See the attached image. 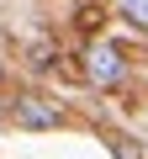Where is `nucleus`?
I'll list each match as a JSON object with an SVG mask.
<instances>
[{
    "mask_svg": "<svg viewBox=\"0 0 148 159\" xmlns=\"http://www.w3.org/2000/svg\"><path fill=\"white\" fill-rule=\"evenodd\" d=\"M116 11H122V21H127V27L148 32V0H116Z\"/></svg>",
    "mask_w": 148,
    "mask_h": 159,
    "instance_id": "4",
    "label": "nucleus"
},
{
    "mask_svg": "<svg viewBox=\"0 0 148 159\" xmlns=\"http://www.w3.org/2000/svg\"><path fill=\"white\" fill-rule=\"evenodd\" d=\"M11 122L21 133H53V127H63V106L48 101V96H37V90H27V96L11 101Z\"/></svg>",
    "mask_w": 148,
    "mask_h": 159,
    "instance_id": "1",
    "label": "nucleus"
},
{
    "mask_svg": "<svg viewBox=\"0 0 148 159\" xmlns=\"http://www.w3.org/2000/svg\"><path fill=\"white\" fill-rule=\"evenodd\" d=\"M106 148H111L116 159H148V148H143L137 138H127V133H106Z\"/></svg>",
    "mask_w": 148,
    "mask_h": 159,
    "instance_id": "3",
    "label": "nucleus"
},
{
    "mask_svg": "<svg viewBox=\"0 0 148 159\" xmlns=\"http://www.w3.org/2000/svg\"><path fill=\"white\" fill-rule=\"evenodd\" d=\"M122 74H127V53L116 43H90L85 48V80L90 85H116Z\"/></svg>",
    "mask_w": 148,
    "mask_h": 159,
    "instance_id": "2",
    "label": "nucleus"
}]
</instances>
